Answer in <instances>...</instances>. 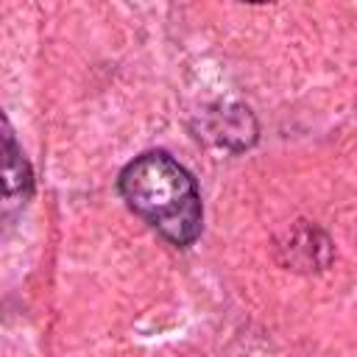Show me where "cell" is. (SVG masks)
Listing matches in <instances>:
<instances>
[{"mask_svg":"<svg viewBox=\"0 0 357 357\" xmlns=\"http://www.w3.org/2000/svg\"><path fill=\"white\" fill-rule=\"evenodd\" d=\"M209 117H212L209 134H218L215 139H218L220 145L245 148V145H251L254 137H257L254 117H251V112L243 109V106H226L223 112H212Z\"/></svg>","mask_w":357,"mask_h":357,"instance_id":"obj_3","label":"cell"},{"mask_svg":"<svg viewBox=\"0 0 357 357\" xmlns=\"http://www.w3.org/2000/svg\"><path fill=\"white\" fill-rule=\"evenodd\" d=\"M120 195L134 215L151 223L173 245H190L201 234V195L195 178L165 151L134 156L120 178Z\"/></svg>","mask_w":357,"mask_h":357,"instance_id":"obj_1","label":"cell"},{"mask_svg":"<svg viewBox=\"0 0 357 357\" xmlns=\"http://www.w3.org/2000/svg\"><path fill=\"white\" fill-rule=\"evenodd\" d=\"M33 195L31 165L17 145L14 128L0 112V237L20 220Z\"/></svg>","mask_w":357,"mask_h":357,"instance_id":"obj_2","label":"cell"}]
</instances>
